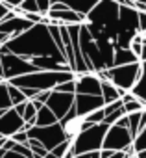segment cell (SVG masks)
Returning a JSON list of instances; mask_svg holds the SVG:
<instances>
[{
  "label": "cell",
  "mask_w": 146,
  "mask_h": 158,
  "mask_svg": "<svg viewBox=\"0 0 146 158\" xmlns=\"http://www.w3.org/2000/svg\"><path fill=\"white\" fill-rule=\"evenodd\" d=\"M15 54L21 58H63V54L54 45L46 24H33L22 35L10 39L4 47H0V54ZM65 60V58H63ZM68 65V63H67Z\"/></svg>",
  "instance_id": "obj_1"
},
{
  "label": "cell",
  "mask_w": 146,
  "mask_h": 158,
  "mask_svg": "<svg viewBox=\"0 0 146 158\" xmlns=\"http://www.w3.org/2000/svg\"><path fill=\"white\" fill-rule=\"evenodd\" d=\"M76 80L74 73H52V71H37L26 76H19L15 80H10L8 84L19 88V89H30L35 93H43V91H52L54 88H57L63 82H70Z\"/></svg>",
  "instance_id": "obj_2"
},
{
  "label": "cell",
  "mask_w": 146,
  "mask_h": 158,
  "mask_svg": "<svg viewBox=\"0 0 146 158\" xmlns=\"http://www.w3.org/2000/svg\"><path fill=\"white\" fill-rule=\"evenodd\" d=\"M107 130H109V127L104 125V123L102 125H93V127L85 128L74 141L70 143V152L74 154V156H80V154L100 151Z\"/></svg>",
  "instance_id": "obj_3"
},
{
  "label": "cell",
  "mask_w": 146,
  "mask_h": 158,
  "mask_svg": "<svg viewBox=\"0 0 146 158\" xmlns=\"http://www.w3.org/2000/svg\"><path fill=\"white\" fill-rule=\"evenodd\" d=\"M106 76H107V82L115 86L118 91L129 93L140 76V61L131 65H122V67H111L106 71Z\"/></svg>",
  "instance_id": "obj_4"
},
{
  "label": "cell",
  "mask_w": 146,
  "mask_h": 158,
  "mask_svg": "<svg viewBox=\"0 0 146 158\" xmlns=\"http://www.w3.org/2000/svg\"><path fill=\"white\" fill-rule=\"evenodd\" d=\"M0 61H2V69H4V82L15 80L19 76H26L32 73H37V69L30 63L28 58H21L15 54H0Z\"/></svg>",
  "instance_id": "obj_5"
},
{
  "label": "cell",
  "mask_w": 146,
  "mask_h": 158,
  "mask_svg": "<svg viewBox=\"0 0 146 158\" xmlns=\"http://www.w3.org/2000/svg\"><path fill=\"white\" fill-rule=\"evenodd\" d=\"M26 134H28V139H35V141H39L48 152L54 151L59 143L65 141L59 123L54 125V127H43V128H41V127H32L30 130H26Z\"/></svg>",
  "instance_id": "obj_6"
},
{
  "label": "cell",
  "mask_w": 146,
  "mask_h": 158,
  "mask_svg": "<svg viewBox=\"0 0 146 158\" xmlns=\"http://www.w3.org/2000/svg\"><path fill=\"white\" fill-rule=\"evenodd\" d=\"M131 143H133V138H131L129 130L113 125V127H109V130H107V134L104 138L102 149L104 151H111V152H124L128 147H131Z\"/></svg>",
  "instance_id": "obj_7"
},
{
  "label": "cell",
  "mask_w": 146,
  "mask_h": 158,
  "mask_svg": "<svg viewBox=\"0 0 146 158\" xmlns=\"http://www.w3.org/2000/svg\"><path fill=\"white\" fill-rule=\"evenodd\" d=\"M59 127H61V132H63V138L65 141H74L85 128H89V125L85 123V117L78 115L76 110L72 108L61 121H59Z\"/></svg>",
  "instance_id": "obj_8"
},
{
  "label": "cell",
  "mask_w": 146,
  "mask_h": 158,
  "mask_svg": "<svg viewBox=\"0 0 146 158\" xmlns=\"http://www.w3.org/2000/svg\"><path fill=\"white\" fill-rule=\"evenodd\" d=\"M74 97L72 93H57V91H50V97L46 101V108L56 115L57 121H61L72 108H74Z\"/></svg>",
  "instance_id": "obj_9"
},
{
  "label": "cell",
  "mask_w": 146,
  "mask_h": 158,
  "mask_svg": "<svg viewBox=\"0 0 146 158\" xmlns=\"http://www.w3.org/2000/svg\"><path fill=\"white\" fill-rule=\"evenodd\" d=\"M33 24L28 23L26 19H22L21 15H17L15 11H8L6 17L0 21V32L6 34L10 39H15L19 35H22L24 32H28Z\"/></svg>",
  "instance_id": "obj_10"
},
{
  "label": "cell",
  "mask_w": 146,
  "mask_h": 158,
  "mask_svg": "<svg viewBox=\"0 0 146 158\" xmlns=\"http://www.w3.org/2000/svg\"><path fill=\"white\" fill-rule=\"evenodd\" d=\"M21 130H24V121L13 108L6 110L2 115H0V138L10 139L13 134L21 132Z\"/></svg>",
  "instance_id": "obj_11"
},
{
  "label": "cell",
  "mask_w": 146,
  "mask_h": 158,
  "mask_svg": "<svg viewBox=\"0 0 146 158\" xmlns=\"http://www.w3.org/2000/svg\"><path fill=\"white\" fill-rule=\"evenodd\" d=\"M76 91L74 95H91V97H102V82L94 73L76 76Z\"/></svg>",
  "instance_id": "obj_12"
},
{
  "label": "cell",
  "mask_w": 146,
  "mask_h": 158,
  "mask_svg": "<svg viewBox=\"0 0 146 158\" xmlns=\"http://www.w3.org/2000/svg\"><path fill=\"white\" fill-rule=\"evenodd\" d=\"M104 99L102 97H91V95H76L74 97V110L78 115L85 117L100 108H104Z\"/></svg>",
  "instance_id": "obj_13"
},
{
  "label": "cell",
  "mask_w": 146,
  "mask_h": 158,
  "mask_svg": "<svg viewBox=\"0 0 146 158\" xmlns=\"http://www.w3.org/2000/svg\"><path fill=\"white\" fill-rule=\"evenodd\" d=\"M137 101L140 102H146V61L140 63V76H139V80L135 84V88L129 91Z\"/></svg>",
  "instance_id": "obj_14"
},
{
  "label": "cell",
  "mask_w": 146,
  "mask_h": 158,
  "mask_svg": "<svg viewBox=\"0 0 146 158\" xmlns=\"http://www.w3.org/2000/svg\"><path fill=\"white\" fill-rule=\"evenodd\" d=\"M139 58L133 56L131 50H122V48H115V58H113V67H122V65H131L137 63Z\"/></svg>",
  "instance_id": "obj_15"
},
{
  "label": "cell",
  "mask_w": 146,
  "mask_h": 158,
  "mask_svg": "<svg viewBox=\"0 0 146 158\" xmlns=\"http://www.w3.org/2000/svg\"><path fill=\"white\" fill-rule=\"evenodd\" d=\"M122 91H118L115 86H111L109 82H102V99H104V104H111V102H117L122 99Z\"/></svg>",
  "instance_id": "obj_16"
},
{
  "label": "cell",
  "mask_w": 146,
  "mask_h": 158,
  "mask_svg": "<svg viewBox=\"0 0 146 158\" xmlns=\"http://www.w3.org/2000/svg\"><path fill=\"white\" fill-rule=\"evenodd\" d=\"M59 121L56 119V115L46 108V106H43L39 112H37V117H35V127H54V125H57Z\"/></svg>",
  "instance_id": "obj_17"
},
{
  "label": "cell",
  "mask_w": 146,
  "mask_h": 158,
  "mask_svg": "<svg viewBox=\"0 0 146 158\" xmlns=\"http://www.w3.org/2000/svg\"><path fill=\"white\" fill-rule=\"evenodd\" d=\"M8 93H10L11 106H19V104H24V102H28L26 95H24V93L19 89V88H15V86H11V84H8Z\"/></svg>",
  "instance_id": "obj_18"
},
{
  "label": "cell",
  "mask_w": 146,
  "mask_h": 158,
  "mask_svg": "<svg viewBox=\"0 0 146 158\" xmlns=\"http://www.w3.org/2000/svg\"><path fill=\"white\" fill-rule=\"evenodd\" d=\"M10 108H13V106H11L10 93H8V82H2L0 84V112H6Z\"/></svg>",
  "instance_id": "obj_19"
},
{
  "label": "cell",
  "mask_w": 146,
  "mask_h": 158,
  "mask_svg": "<svg viewBox=\"0 0 146 158\" xmlns=\"http://www.w3.org/2000/svg\"><path fill=\"white\" fill-rule=\"evenodd\" d=\"M131 151H133V154L146 151V128H144L142 132H139V134L133 138V143H131Z\"/></svg>",
  "instance_id": "obj_20"
},
{
  "label": "cell",
  "mask_w": 146,
  "mask_h": 158,
  "mask_svg": "<svg viewBox=\"0 0 146 158\" xmlns=\"http://www.w3.org/2000/svg\"><path fill=\"white\" fill-rule=\"evenodd\" d=\"M144 108H146V102H140V101H137V99H133V101H129V102L124 104V112H126V115L139 114V112H142Z\"/></svg>",
  "instance_id": "obj_21"
},
{
  "label": "cell",
  "mask_w": 146,
  "mask_h": 158,
  "mask_svg": "<svg viewBox=\"0 0 146 158\" xmlns=\"http://www.w3.org/2000/svg\"><path fill=\"white\" fill-rule=\"evenodd\" d=\"M104 119H106L104 108H100V110H96V112H93V114L85 115V123H87L89 127H93V125H102V123H104Z\"/></svg>",
  "instance_id": "obj_22"
},
{
  "label": "cell",
  "mask_w": 146,
  "mask_h": 158,
  "mask_svg": "<svg viewBox=\"0 0 146 158\" xmlns=\"http://www.w3.org/2000/svg\"><path fill=\"white\" fill-rule=\"evenodd\" d=\"M28 149H30L32 154L37 156V158H46V154H48V151H46L39 141H35V139H28Z\"/></svg>",
  "instance_id": "obj_23"
},
{
  "label": "cell",
  "mask_w": 146,
  "mask_h": 158,
  "mask_svg": "<svg viewBox=\"0 0 146 158\" xmlns=\"http://www.w3.org/2000/svg\"><path fill=\"white\" fill-rule=\"evenodd\" d=\"M129 50L133 52V56H135V58H139V60H140V54H142V37H140V34H137V35L131 39Z\"/></svg>",
  "instance_id": "obj_24"
},
{
  "label": "cell",
  "mask_w": 146,
  "mask_h": 158,
  "mask_svg": "<svg viewBox=\"0 0 146 158\" xmlns=\"http://www.w3.org/2000/svg\"><path fill=\"white\" fill-rule=\"evenodd\" d=\"M70 151V141H63V143H59L54 151H50L56 158H65L67 156V152Z\"/></svg>",
  "instance_id": "obj_25"
},
{
  "label": "cell",
  "mask_w": 146,
  "mask_h": 158,
  "mask_svg": "<svg viewBox=\"0 0 146 158\" xmlns=\"http://www.w3.org/2000/svg\"><path fill=\"white\" fill-rule=\"evenodd\" d=\"M52 91H57V93H72V95H74V91H76V84H74V80L63 82V84H59L57 88H54Z\"/></svg>",
  "instance_id": "obj_26"
},
{
  "label": "cell",
  "mask_w": 146,
  "mask_h": 158,
  "mask_svg": "<svg viewBox=\"0 0 146 158\" xmlns=\"http://www.w3.org/2000/svg\"><path fill=\"white\" fill-rule=\"evenodd\" d=\"M10 139H11V141H15V143H19V145H28V134H26L24 130H21V132L13 134Z\"/></svg>",
  "instance_id": "obj_27"
},
{
  "label": "cell",
  "mask_w": 146,
  "mask_h": 158,
  "mask_svg": "<svg viewBox=\"0 0 146 158\" xmlns=\"http://www.w3.org/2000/svg\"><path fill=\"white\" fill-rule=\"evenodd\" d=\"M48 97H50V91H43V93H37L32 101H33V102H39V104H43V106H44V104H46V101H48Z\"/></svg>",
  "instance_id": "obj_28"
},
{
  "label": "cell",
  "mask_w": 146,
  "mask_h": 158,
  "mask_svg": "<svg viewBox=\"0 0 146 158\" xmlns=\"http://www.w3.org/2000/svg\"><path fill=\"white\" fill-rule=\"evenodd\" d=\"M146 32V13L139 11V34Z\"/></svg>",
  "instance_id": "obj_29"
},
{
  "label": "cell",
  "mask_w": 146,
  "mask_h": 158,
  "mask_svg": "<svg viewBox=\"0 0 146 158\" xmlns=\"http://www.w3.org/2000/svg\"><path fill=\"white\" fill-rule=\"evenodd\" d=\"M74 158H100V151H96V152H87V154H80V156H74Z\"/></svg>",
  "instance_id": "obj_30"
},
{
  "label": "cell",
  "mask_w": 146,
  "mask_h": 158,
  "mask_svg": "<svg viewBox=\"0 0 146 158\" xmlns=\"http://www.w3.org/2000/svg\"><path fill=\"white\" fill-rule=\"evenodd\" d=\"M6 13H8V10L4 8V4H2V0H0V21H2V19L6 17Z\"/></svg>",
  "instance_id": "obj_31"
},
{
  "label": "cell",
  "mask_w": 146,
  "mask_h": 158,
  "mask_svg": "<svg viewBox=\"0 0 146 158\" xmlns=\"http://www.w3.org/2000/svg\"><path fill=\"white\" fill-rule=\"evenodd\" d=\"M4 158H24V156H21V154H17V152H11V151H10V152H6V154H4Z\"/></svg>",
  "instance_id": "obj_32"
},
{
  "label": "cell",
  "mask_w": 146,
  "mask_h": 158,
  "mask_svg": "<svg viewBox=\"0 0 146 158\" xmlns=\"http://www.w3.org/2000/svg\"><path fill=\"white\" fill-rule=\"evenodd\" d=\"M109 158H128V154L126 152H113Z\"/></svg>",
  "instance_id": "obj_33"
},
{
  "label": "cell",
  "mask_w": 146,
  "mask_h": 158,
  "mask_svg": "<svg viewBox=\"0 0 146 158\" xmlns=\"http://www.w3.org/2000/svg\"><path fill=\"white\" fill-rule=\"evenodd\" d=\"M133 158H146V151H142V152H137Z\"/></svg>",
  "instance_id": "obj_34"
},
{
  "label": "cell",
  "mask_w": 146,
  "mask_h": 158,
  "mask_svg": "<svg viewBox=\"0 0 146 158\" xmlns=\"http://www.w3.org/2000/svg\"><path fill=\"white\" fill-rule=\"evenodd\" d=\"M0 78L4 80V69H2V61H0Z\"/></svg>",
  "instance_id": "obj_35"
},
{
  "label": "cell",
  "mask_w": 146,
  "mask_h": 158,
  "mask_svg": "<svg viewBox=\"0 0 146 158\" xmlns=\"http://www.w3.org/2000/svg\"><path fill=\"white\" fill-rule=\"evenodd\" d=\"M46 158H56V156H54L52 152H48V154H46Z\"/></svg>",
  "instance_id": "obj_36"
},
{
  "label": "cell",
  "mask_w": 146,
  "mask_h": 158,
  "mask_svg": "<svg viewBox=\"0 0 146 158\" xmlns=\"http://www.w3.org/2000/svg\"><path fill=\"white\" fill-rule=\"evenodd\" d=\"M2 82H4V80H2V78H0V84H2Z\"/></svg>",
  "instance_id": "obj_37"
},
{
  "label": "cell",
  "mask_w": 146,
  "mask_h": 158,
  "mask_svg": "<svg viewBox=\"0 0 146 158\" xmlns=\"http://www.w3.org/2000/svg\"><path fill=\"white\" fill-rule=\"evenodd\" d=\"M2 114H4V112H0V115H2Z\"/></svg>",
  "instance_id": "obj_38"
},
{
  "label": "cell",
  "mask_w": 146,
  "mask_h": 158,
  "mask_svg": "<svg viewBox=\"0 0 146 158\" xmlns=\"http://www.w3.org/2000/svg\"><path fill=\"white\" fill-rule=\"evenodd\" d=\"M0 139H4V138H0Z\"/></svg>",
  "instance_id": "obj_39"
}]
</instances>
